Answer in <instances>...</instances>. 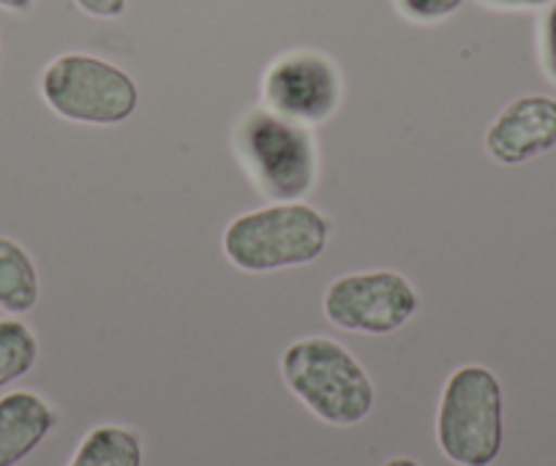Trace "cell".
Masks as SVG:
<instances>
[{
    "label": "cell",
    "instance_id": "17",
    "mask_svg": "<svg viewBox=\"0 0 556 466\" xmlns=\"http://www.w3.org/2000/svg\"><path fill=\"white\" fill-rule=\"evenodd\" d=\"M36 7V0H0V9L9 14H28Z\"/></svg>",
    "mask_w": 556,
    "mask_h": 466
},
{
    "label": "cell",
    "instance_id": "15",
    "mask_svg": "<svg viewBox=\"0 0 556 466\" xmlns=\"http://www.w3.org/2000/svg\"><path fill=\"white\" fill-rule=\"evenodd\" d=\"M74 7L93 20H117L126 14L128 0H74Z\"/></svg>",
    "mask_w": 556,
    "mask_h": 466
},
{
    "label": "cell",
    "instance_id": "14",
    "mask_svg": "<svg viewBox=\"0 0 556 466\" xmlns=\"http://www.w3.org/2000/svg\"><path fill=\"white\" fill-rule=\"evenodd\" d=\"M538 61L545 77L556 85V0L540 9L538 20Z\"/></svg>",
    "mask_w": 556,
    "mask_h": 466
},
{
    "label": "cell",
    "instance_id": "1",
    "mask_svg": "<svg viewBox=\"0 0 556 466\" xmlns=\"http://www.w3.org/2000/svg\"><path fill=\"white\" fill-rule=\"evenodd\" d=\"M229 144L235 164L265 200L301 202L317 189L323 148L312 126L254 104L238 115Z\"/></svg>",
    "mask_w": 556,
    "mask_h": 466
},
{
    "label": "cell",
    "instance_id": "3",
    "mask_svg": "<svg viewBox=\"0 0 556 466\" xmlns=\"http://www.w3.org/2000/svg\"><path fill=\"white\" fill-rule=\"evenodd\" d=\"M278 371L290 393L328 426H357L377 404L366 366L330 336L292 341L278 357Z\"/></svg>",
    "mask_w": 556,
    "mask_h": 466
},
{
    "label": "cell",
    "instance_id": "16",
    "mask_svg": "<svg viewBox=\"0 0 556 466\" xmlns=\"http://www.w3.org/2000/svg\"><path fill=\"white\" fill-rule=\"evenodd\" d=\"M480 3L494 12H534V9L548 7L551 0H480Z\"/></svg>",
    "mask_w": 556,
    "mask_h": 466
},
{
    "label": "cell",
    "instance_id": "8",
    "mask_svg": "<svg viewBox=\"0 0 556 466\" xmlns=\"http://www.w3.org/2000/svg\"><path fill=\"white\" fill-rule=\"evenodd\" d=\"M483 148L500 167H518L556 148V99L527 93L507 101L483 134Z\"/></svg>",
    "mask_w": 556,
    "mask_h": 466
},
{
    "label": "cell",
    "instance_id": "6",
    "mask_svg": "<svg viewBox=\"0 0 556 466\" xmlns=\"http://www.w3.org/2000/svg\"><path fill=\"white\" fill-rule=\"evenodd\" d=\"M424 298L395 267L352 270L333 278L323 292V314L346 333L390 336L417 317Z\"/></svg>",
    "mask_w": 556,
    "mask_h": 466
},
{
    "label": "cell",
    "instance_id": "2",
    "mask_svg": "<svg viewBox=\"0 0 556 466\" xmlns=\"http://www.w3.org/2000/svg\"><path fill=\"white\" fill-rule=\"evenodd\" d=\"M333 218L312 202H273L232 216L222 232V251L243 273L306 267L328 251Z\"/></svg>",
    "mask_w": 556,
    "mask_h": 466
},
{
    "label": "cell",
    "instance_id": "19",
    "mask_svg": "<svg viewBox=\"0 0 556 466\" xmlns=\"http://www.w3.org/2000/svg\"><path fill=\"white\" fill-rule=\"evenodd\" d=\"M0 68H3V45H0Z\"/></svg>",
    "mask_w": 556,
    "mask_h": 466
},
{
    "label": "cell",
    "instance_id": "7",
    "mask_svg": "<svg viewBox=\"0 0 556 466\" xmlns=\"http://www.w3.org/2000/svg\"><path fill=\"white\" fill-rule=\"evenodd\" d=\"M344 93L341 66L314 47L281 52L260 77V104L303 126H319L339 115Z\"/></svg>",
    "mask_w": 556,
    "mask_h": 466
},
{
    "label": "cell",
    "instance_id": "5",
    "mask_svg": "<svg viewBox=\"0 0 556 466\" xmlns=\"http://www.w3.org/2000/svg\"><path fill=\"white\" fill-rule=\"evenodd\" d=\"M41 101L79 126H121L139 110V85L126 68L90 52H63L39 74Z\"/></svg>",
    "mask_w": 556,
    "mask_h": 466
},
{
    "label": "cell",
    "instance_id": "12",
    "mask_svg": "<svg viewBox=\"0 0 556 466\" xmlns=\"http://www.w3.org/2000/svg\"><path fill=\"white\" fill-rule=\"evenodd\" d=\"M39 336L20 317H0V390L28 377L39 363Z\"/></svg>",
    "mask_w": 556,
    "mask_h": 466
},
{
    "label": "cell",
    "instance_id": "10",
    "mask_svg": "<svg viewBox=\"0 0 556 466\" xmlns=\"http://www.w3.org/2000/svg\"><path fill=\"white\" fill-rule=\"evenodd\" d=\"M39 265L20 240L0 235V311L23 317L39 305Z\"/></svg>",
    "mask_w": 556,
    "mask_h": 466
},
{
    "label": "cell",
    "instance_id": "13",
    "mask_svg": "<svg viewBox=\"0 0 556 466\" xmlns=\"http://www.w3.org/2000/svg\"><path fill=\"white\" fill-rule=\"evenodd\" d=\"M467 0H393L395 12L415 25H437L451 20Z\"/></svg>",
    "mask_w": 556,
    "mask_h": 466
},
{
    "label": "cell",
    "instance_id": "11",
    "mask_svg": "<svg viewBox=\"0 0 556 466\" xmlns=\"http://www.w3.org/2000/svg\"><path fill=\"white\" fill-rule=\"evenodd\" d=\"M146 444L134 428L101 423L83 437L66 466H142Z\"/></svg>",
    "mask_w": 556,
    "mask_h": 466
},
{
    "label": "cell",
    "instance_id": "9",
    "mask_svg": "<svg viewBox=\"0 0 556 466\" xmlns=\"http://www.w3.org/2000/svg\"><path fill=\"white\" fill-rule=\"evenodd\" d=\"M58 410L34 390L0 395V466H20L55 431Z\"/></svg>",
    "mask_w": 556,
    "mask_h": 466
},
{
    "label": "cell",
    "instance_id": "18",
    "mask_svg": "<svg viewBox=\"0 0 556 466\" xmlns=\"http://www.w3.org/2000/svg\"><path fill=\"white\" fill-rule=\"evenodd\" d=\"M379 466H424L417 458H409V455H393V458L382 461Z\"/></svg>",
    "mask_w": 556,
    "mask_h": 466
},
{
    "label": "cell",
    "instance_id": "4",
    "mask_svg": "<svg viewBox=\"0 0 556 466\" xmlns=\"http://www.w3.org/2000/svg\"><path fill=\"white\" fill-rule=\"evenodd\" d=\"M437 444L456 466H491L505 444V390L480 363L458 366L445 379L434 420Z\"/></svg>",
    "mask_w": 556,
    "mask_h": 466
}]
</instances>
